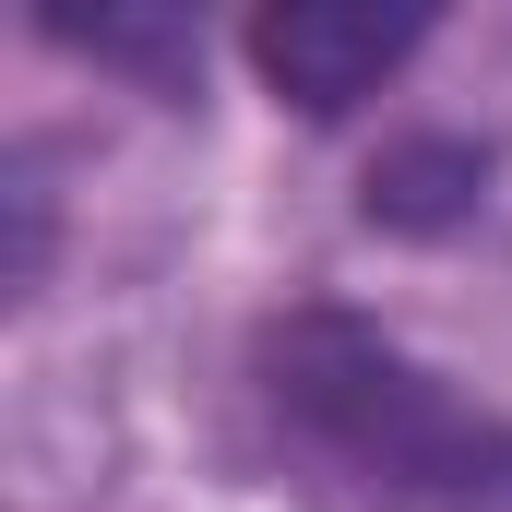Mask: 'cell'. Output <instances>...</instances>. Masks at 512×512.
Wrapping results in <instances>:
<instances>
[{
	"instance_id": "cell-1",
	"label": "cell",
	"mask_w": 512,
	"mask_h": 512,
	"mask_svg": "<svg viewBox=\"0 0 512 512\" xmlns=\"http://www.w3.org/2000/svg\"><path fill=\"white\" fill-rule=\"evenodd\" d=\"M251 393L274 441L370 512H512V417L453 393L429 358H405L382 322L298 298L286 322H262Z\"/></svg>"
},
{
	"instance_id": "cell-2",
	"label": "cell",
	"mask_w": 512,
	"mask_h": 512,
	"mask_svg": "<svg viewBox=\"0 0 512 512\" xmlns=\"http://www.w3.org/2000/svg\"><path fill=\"white\" fill-rule=\"evenodd\" d=\"M429 36V0H274L251 24V60L274 96H298L310 120H346L358 96H382L405 48Z\"/></svg>"
},
{
	"instance_id": "cell-3",
	"label": "cell",
	"mask_w": 512,
	"mask_h": 512,
	"mask_svg": "<svg viewBox=\"0 0 512 512\" xmlns=\"http://www.w3.org/2000/svg\"><path fill=\"white\" fill-rule=\"evenodd\" d=\"M477 179H489L477 143H405L370 167V215L382 227H453V215H477Z\"/></svg>"
}]
</instances>
